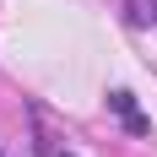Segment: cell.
Returning a JSON list of instances; mask_svg holds the SVG:
<instances>
[{
	"label": "cell",
	"mask_w": 157,
	"mask_h": 157,
	"mask_svg": "<svg viewBox=\"0 0 157 157\" xmlns=\"http://www.w3.org/2000/svg\"><path fill=\"white\" fill-rule=\"evenodd\" d=\"M103 103H109V114H119V125H125L130 136H152V119L136 109V92H130V87H109Z\"/></svg>",
	"instance_id": "1"
},
{
	"label": "cell",
	"mask_w": 157,
	"mask_h": 157,
	"mask_svg": "<svg viewBox=\"0 0 157 157\" xmlns=\"http://www.w3.org/2000/svg\"><path fill=\"white\" fill-rule=\"evenodd\" d=\"M60 157H76V152H60Z\"/></svg>",
	"instance_id": "3"
},
{
	"label": "cell",
	"mask_w": 157,
	"mask_h": 157,
	"mask_svg": "<svg viewBox=\"0 0 157 157\" xmlns=\"http://www.w3.org/2000/svg\"><path fill=\"white\" fill-rule=\"evenodd\" d=\"M125 22L136 33H157V0H125Z\"/></svg>",
	"instance_id": "2"
}]
</instances>
